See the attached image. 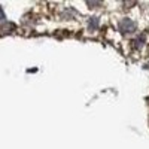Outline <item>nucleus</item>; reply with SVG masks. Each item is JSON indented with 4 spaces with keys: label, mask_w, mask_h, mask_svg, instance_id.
I'll return each instance as SVG.
<instances>
[{
    "label": "nucleus",
    "mask_w": 149,
    "mask_h": 149,
    "mask_svg": "<svg viewBox=\"0 0 149 149\" xmlns=\"http://www.w3.org/2000/svg\"><path fill=\"white\" fill-rule=\"evenodd\" d=\"M119 29H121L124 33H130V31L134 30V24H133V21H130V19H124V21L119 24Z\"/></svg>",
    "instance_id": "1"
},
{
    "label": "nucleus",
    "mask_w": 149,
    "mask_h": 149,
    "mask_svg": "<svg viewBox=\"0 0 149 149\" xmlns=\"http://www.w3.org/2000/svg\"><path fill=\"white\" fill-rule=\"evenodd\" d=\"M5 18V14H3V10H2V8H0V21H2Z\"/></svg>",
    "instance_id": "2"
}]
</instances>
